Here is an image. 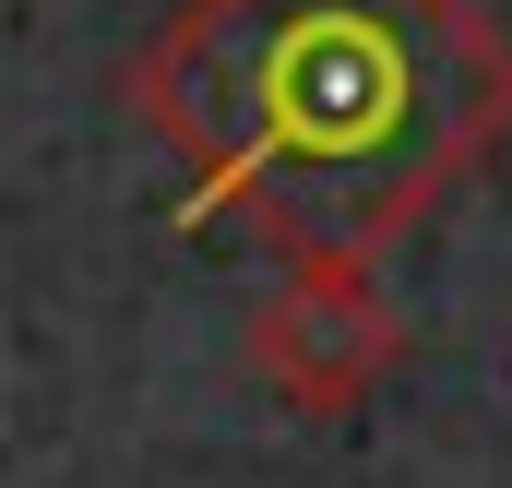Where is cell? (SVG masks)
Segmentation results:
<instances>
[{
	"label": "cell",
	"mask_w": 512,
	"mask_h": 488,
	"mask_svg": "<svg viewBox=\"0 0 512 488\" xmlns=\"http://www.w3.org/2000/svg\"><path fill=\"white\" fill-rule=\"evenodd\" d=\"M143 108L274 239H370L512 120V48L465 0H191Z\"/></svg>",
	"instance_id": "obj_1"
}]
</instances>
